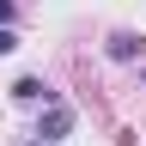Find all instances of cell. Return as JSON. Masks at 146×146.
<instances>
[{
    "label": "cell",
    "mask_w": 146,
    "mask_h": 146,
    "mask_svg": "<svg viewBox=\"0 0 146 146\" xmlns=\"http://www.w3.org/2000/svg\"><path fill=\"white\" fill-rule=\"evenodd\" d=\"M18 18V0H0V25H12Z\"/></svg>",
    "instance_id": "cell-5"
},
{
    "label": "cell",
    "mask_w": 146,
    "mask_h": 146,
    "mask_svg": "<svg viewBox=\"0 0 146 146\" xmlns=\"http://www.w3.org/2000/svg\"><path fill=\"white\" fill-rule=\"evenodd\" d=\"M12 49H18V31H12V25H0V55H12Z\"/></svg>",
    "instance_id": "cell-4"
},
{
    "label": "cell",
    "mask_w": 146,
    "mask_h": 146,
    "mask_svg": "<svg viewBox=\"0 0 146 146\" xmlns=\"http://www.w3.org/2000/svg\"><path fill=\"white\" fill-rule=\"evenodd\" d=\"M104 55L110 61H146V36H134V31H116L104 43Z\"/></svg>",
    "instance_id": "cell-2"
},
{
    "label": "cell",
    "mask_w": 146,
    "mask_h": 146,
    "mask_svg": "<svg viewBox=\"0 0 146 146\" xmlns=\"http://www.w3.org/2000/svg\"><path fill=\"white\" fill-rule=\"evenodd\" d=\"M67 134H73V110L49 98V104H43V116H36V140L55 146V140H67Z\"/></svg>",
    "instance_id": "cell-1"
},
{
    "label": "cell",
    "mask_w": 146,
    "mask_h": 146,
    "mask_svg": "<svg viewBox=\"0 0 146 146\" xmlns=\"http://www.w3.org/2000/svg\"><path fill=\"white\" fill-rule=\"evenodd\" d=\"M31 146H43V140H31Z\"/></svg>",
    "instance_id": "cell-6"
},
{
    "label": "cell",
    "mask_w": 146,
    "mask_h": 146,
    "mask_svg": "<svg viewBox=\"0 0 146 146\" xmlns=\"http://www.w3.org/2000/svg\"><path fill=\"white\" fill-rule=\"evenodd\" d=\"M12 98H18V104H49V98H55V85H49V79H36V73H25V79L12 85Z\"/></svg>",
    "instance_id": "cell-3"
}]
</instances>
